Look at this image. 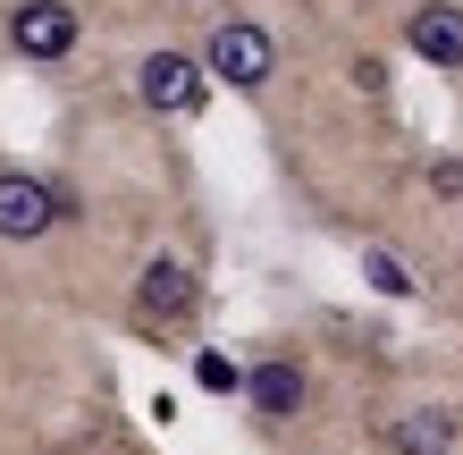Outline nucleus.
Returning a JSON list of instances; mask_svg holds the SVG:
<instances>
[{"label": "nucleus", "mask_w": 463, "mask_h": 455, "mask_svg": "<svg viewBox=\"0 0 463 455\" xmlns=\"http://www.w3.org/2000/svg\"><path fill=\"white\" fill-rule=\"evenodd\" d=\"M76 34H85V25H76L68 0H17L9 9V51L17 60H68Z\"/></svg>", "instance_id": "4"}, {"label": "nucleus", "mask_w": 463, "mask_h": 455, "mask_svg": "<svg viewBox=\"0 0 463 455\" xmlns=\"http://www.w3.org/2000/svg\"><path fill=\"white\" fill-rule=\"evenodd\" d=\"M304 396H312V380H304V363H287V355H261L253 371H244V405H253L261 422H295Z\"/></svg>", "instance_id": "5"}, {"label": "nucleus", "mask_w": 463, "mask_h": 455, "mask_svg": "<svg viewBox=\"0 0 463 455\" xmlns=\"http://www.w3.org/2000/svg\"><path fill=\"white\" fill-rule=\"evenodd\" d=\"M430 194H463V160H439V169H430Z\"/></svg>", "instance_id": "11"}, {"label": "nucleus", "mask_w": 463, "mask_h": 455, "mask_svg": "<svg viewBox=\"0 0 463 455\" xmlns=\"http://www.w3.org/2000/svg\"><path fill=\"white\" fill-rule=\"evenodd\" d=\"M363 279L379 287V296H413V279H404V261H396V253H379V245L363 253Z\"/></svg>", "instance_id": "9"}, {"label": "nucleus", "mask_w": 463, "mask_h": 455, "mask_svg": "<svg viewBox=\"0 0 463 455\" xmlns=\"http://www.w3.org/2000/svg\"><path fill=\"white\" fill-rule=\"evenodd\" d=\"M76 211L68 185H51L34 169H0V245H34V236H51Z\"/></svg>", "instance_id": "2"}, {"label": "nucleus", "mask_w": 463, "mask_h": 455, "mask_svg": "<svg viewBox=\"0 0 463 455\" xmlns=\"http://www.w3.org/2000/svg\"><path fill=\"white\" fill-rule=\"evenodd\" d=\"M135 93H144L152 118H194L211 101V68L194 51H144V68H135Z\"/></svg>", "instance_id": "3"}, {"label": "nucleus", "mask_w": 463, "mask_h": 455, "mask_svg": "<svg viewBox=\"0 0 463 455\" xmlns=\"http://www.w3.org/2000/svg\"><path fill=\"white\" fill-rule=\"evenodd\" d=\"M404 43H413V60H430V68H463V9L455 0H421L413 17H404Z\"/></svg>", "instance_id": "6"}, {"label": "nucleus", "mask_w": 463, "mask_h": 455, "mask_svg": "<svg viewBox=\"0 0 463 455\" xmlns=\"http://www.w3.org/2000/svg\"><path fill=\"white\" fill-rule=\"evenodd\" d=\"M203 68H211V85L261 93L269 76H279V43H269V25H253V17H220L211 43H203Z\"/></svg>", "instance_id": "1"}, {"label": "nucleus", "mask_w": 463, "mask_h": 455, "mask_svg": "<svg viewBox=\"0 0 463 455\" xmlns=\"http://www.w3.org/2000/svg\"><path fill=\"white\" fill-rule=\"evenodd\" d=\"M194 380H203L211 396H244V371H236L228 355H194Z\"/></svg>", "instance_id": "10"}, {"label": "nucleus", "mask_w": 463, "mask_h": 455, "mask_svg": "<svg viewBox=\"0 0 463 455\" xmlns=\"http://www.w3.org/2000/svg\"><path fill=\"white\" fill-rule=\"evenodd\" d=\"M396 455H455V413L447 405H421V413H404L396 431H388Z\"/></svg>", "instance_id": "8"}, {"label": "nucleus", "mask_w": 463, "mask_h": 455, "mask_svg": "<svg viewBox=\"0 0 463 455\" xmlns=\"http://www.w3.org/2000/svg\"><path fill=\"white\" fill-rule=\"evenodd\" d=\"M135 312H144V320H185V312H194V270H185L177 253L144 261V279H135Z\"/></svg>", "instance_id": "7"}]
</instances>
